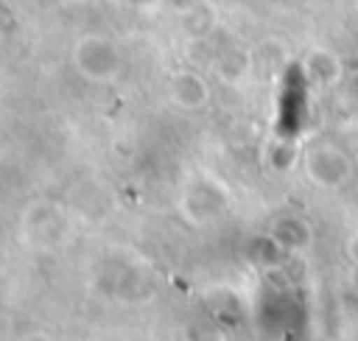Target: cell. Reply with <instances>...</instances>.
<instances>
[{
	"instance_id": "1",
	"label": "cell",
	"mask_w": 358,
	"mask_h": 341,
	"mask_svg": "<svg viewBox=\"0 0 358 341\" xmlns=\"http://www.w3.org/2000/svg\"><path fill=\"white\" fill-rule=\"evenodd\" d=\"M81 48L87 50V56L78 50V61L92 59V64L84 67L90 75H106L109 70H115V48H112V45H106V42H101V39H90V42H84Z\"/></svg>"
}]
</instances>
